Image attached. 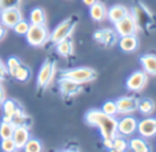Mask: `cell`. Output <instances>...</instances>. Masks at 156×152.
<instances>
[{"instance_id":"cell-1","label":"cell","mask_w":156,"mask_h":152,"mask_svg":"<svg viewBox=\"0 0 156 152\" xmlns=\"http://www.w3.org/2000/svg\"><path fill=\"white\" fill-rule=\"evenodd\" d=\"M88 124L98 129L103 138H115L118 135V119L102 110H91L86 115Z\"/></svg>"},{"instance_id":"cell-2","label":"cell","mask_w":156,"mask_h":152,"mask_svg":"<svg viewBox=\"0 0 156 152\" xmlns=\"http://www.w3.org/2000/svg\"><path fill=\"white\" fill-rule=\"evenodd\" d=\"M133 17L135 18L139 30L152 31L156 27V18L151 11L143 3L139 2L132 9Z\"/></svg>"},{"instance_id":"cell-3","label":"cell","mask_w":156,"mask_h":152,"mask_svg":"<svg viewBox=\"0 0 156 152\" xmlns=\"http://www.w3.org/2000/svg\"><path fill=\"white\" fill-rule=\"evenodd\" d=\"M96 71L90 67H77V68L67 69L61 73L60 77H64L78 84H86L92 82L96 78Z\"/></svg>"},{"instance_id":"cell-4","label":"cell","mask_w":156,"mask_h":152,"mask_svg":"<svg viewBox=\"0 0 156 152\" xmlns=\"http://www.w3.org/2000/svg\"><path fill=\"white\" fill-rule=\"evenodd\" d=\"M27 43L32 47H42L49 41L50 33L45 25H31L25 35Z\"/></svg>"},{"instance_id":"cell-5","label":"cell","mask_w":156,"mask_h":152,"mask_svg":"<svg viewBox=\"0 0 156 152\" xmlns=\"http://www.w3.org/2000/svg\"><path fill=\"white\" fill-rule=\"evenodd\" d=\"M76 25H77V22L75 19H73V18H67V19L63 20L50 33L49 41L55 45V44L59 43L62 39L71 37L72 33L75 30Z\"/></svg>"},{"instance_id":"cell-6","label":"cell","mask_w":156,"mask_h":152,"mask_svg":"<svg viewBox=\"0 0 156 152\" xmlns=\"http://www.w3.org/2000/svg\"><path fill=\"white\" fill-rule=\"evenodd\" d=\"M56 73V63L54 61L47 60L43 63V65L40 68V71L37 73V87L45 90L51 84L52 80H54V76Z\"/></svg>"},{"instance_id":"cell-7","label":"cell","mask_w":156,"mask_h":152,"mask_svg":"<svg viewBox=\"0 0 156 152\" xmlns=\"http://www.w3.org/2000/svg\"><path fill=\"white\" fill-rule=\"evenodd\" d=\"M115 30L117 31L118 35L121 37V36H126V35H136L139 28L137 26V22L135 20V18L129 13L123 19L115 22Z\"/></svg>"},{"instance_id":"cell-8","label":"cell","mask_w":156,"mask_h":152,"mask_svg":"<svg viewBox=\"0 0 156 152\" xmlns=\"http://www.w3.org/2000/svg\"><path fill=\"white\" fill-rule=\"evenodd\" d=\"M118 35L117 31L115 29L104 28L95 31L93 33V39L96 43L105 46V47H112L118 43Z\"/></svg>"},{"instance_id":"cell-9","label":"cell","mask_w":156,"mask_h":152,"mask_svg":"<svg viewBox=\"0 0 156 152\" xmlns=\"http://www.w3.org/2000/svg\"><path fill=\"white\" fill-rule=\"evenodd\" d=\"M147 83V73L144 70L134 71L126 80V87L130 92L138 93L145 87Z\"/></svg>"},{"instance_id":"cell-10","label":"cell","mask_w":156,"mask_h":152,"mask_svg":"<svg viewBox=\"0 0 156 152\" xmlns=\"http://www.w3.org/2000/svg\"><path fill=\"white\" fill-rule=\"evenodd\" d=\"M138 121L135 117L130 115H125L120 120H118V134L124 137L132 136L137 132Z\"/></svg>"},{"instance_id":"cell-11","label":"cell","mask_w":156,"mask_h":152,"mask_svg":"<svg viewBox=\"0 0 156 152\" xmlns=\"http://www.w3.org/2000/svg\"><path fill=\"white\" fill-rule=\"evenodd\" d=\"M23 19V14L18 8H12L0 12V20L1 25L7 29H13L18 22Z\"/></svg>"},{"instance_id":"cell-12","label":"cell","mask_w":156,"mask_h":152,"mask_svg":"<svg viewBox=\"0 0 156 152\" xmlns=\"http://www.w3.org/2000/svg\"><path fill=\"white\" fill-rule=\"evenodd\" d=\"M59 88H60V93L62 94L63 97L71 98V97H75L78 94H80L81 90H83V85L76 83V82L72 81L67 78L60 77Z\"/></svg>"},{"instance_id":"cell-13","label":"cell","mask_w":156,"mask_h":152,"mask_svg":"<svg viewBox=\"0 0 156 152\" xmlns=\"http://www.w3.org/2000/svg\"><path fill=\"white\" fill-rule=\"evenodd\" d=\"M115 102L118 105V112L122 115H130V114L138 111L139 100L134 96L121 97Z\"/></svg>"},{"instance_id":"cell-14","label":"cell","mask_w":156,"mask_h":152,"mask_svg":"<svg viewBox=\"0 0 156 152\" xmlns=\"http://www.w3.org/2000/svg\"><path fill=\"white\" fill-rule=\"evenodd\" d=\"M137 132L143 138H152L156 135V119L147 117L140 120L137 127Z\"/></svg>"},{"instance_id":"cell-15","label":"cell","mask_w":156,"mask_h":152,"mask_svg":"<svg viewBox=\"0 0 156 152\" xmlns=\"http://www.w3.org/2000/svg\"><path fill=\"white\" fill-rule=\"evenodd\" d=\"M30 131L27 126H16L14 130L12 138L15 141V145L17 147V150H22L25 148L27 141L30 139Z\"/></svg>"},{"instance_id":"cell-16","label":"cell","mask_w":156,"mask_h":152,"mask_svg":"<svg viewBox=\"0 0 156 152\" xmlns=\"http://www.w3.org/2000/svg\"><path fill=\"white\" fill-rule=\"evenodd\" d=\"M2 112H3V117L2 120H5V121H12L13 120V117L15 116V114L18 112V110L20 109V105L16 102L13 99H7L3 101L2 105Z\"/></svg>"},{"instance_id":"cell-17","label":"cell","mask_w":156,"mask_h":152,"mask_svg":"<svg viewBox=\"0 0 156 152\" xmlns=\"http://www.w3.org/2000/svg\"><path fill=\"white\" fill-rule=\"evenodd\" d=\"M130 12L128 11V9L124 5H117L111 7L110 9L107 11V17H108L109 22H112L113 25L115 22H120L121 19H123L125 16H127Z\"/></svg>"},{"instance_id":"cell-18","label":"cell","mask_w":156,"mask_h":152,"mask_svg":"<svg viewBox=\"0 0 156 152\" xmlns=\"http://www.w3.org/2000/svg\"><path fill=\"white\" fill-rule=\"evenodd\" d=\"M138 44V39L136 35H126V36H121L119 41V47L123 52L130 53L136 51Z\"/></svg>"},{"instance_id":"cell-19","label":"cell","mask_w":156,"mask_h":152,"mask_svg":"<svg viewBox=\"0 0 156 152\" xmlns=\"http://www.w3.org/2000/svg\"><path fill=\"white\" fill-rule=\"evenodd\" d=\"M140 63L147 75L156 76V54H144L140 58Z\"/></svg>"},{"instance_id":"cell-20","label":"cell","mask_w":156,"mask_h":152,"mask_svg":"<svg viewBox=\"0 0 156 152\" xmlns=\"http://www.w3.org/2000/svg\"><path fill=\"white\" fill-rule=\"evenodd\" d=\"M55 46H56V50L58 54L62 58H69L74 52V44L71 37L62 39L59 43L55 44Z\"/></svg>"},{"instance_id":"cell-21","label":"cell","mask_w":156,"mask_h":152,"mask_svg":"<svg viewBox=\"0 0 156 152\" xmlns=\"http://www.w3.org/2000/svg\"><path fill=\"white\" fill-rule=\"evenodd\" d=\"M90 16L94 22H102L107 17V10L105 5L100 1H96L90 7Z\"/></svg>"},{"instance_id":"cell-22","label":"cell","mask_w":156,"mask_h":152,"mask_svg":"<svg viewBox=\"0 0 156 152\" xmlns=\"http://www.w3.org/2000/svg\"><path fill=\"white\" fill-rule=\"evenodd\" d=\"M128 148L134 152H149L150 146L143 137H134L128 140Z\"/></svg>"},{"instance_id":"cell-23","label":"cell","mask_w":156,"mask_h":152,"mask_svg":"<svg viewBox=\"0 0 156 152\" xmlns=\"http://www.w3.org/2000/svg\"><path fill=\"white\" fill-rule=\"evenodd\" d=\"M29 22L31 25H45V12L41 8H34L29 14Z\"/></svg>"},{"instance_id":"cell-24","label":"cell","mask_w":156,"mask_h":152,"mask_svg":"<svg viewBox=\"0 0 156 152\" xmlns=\"http://www.w3.org/2000/svg\"><path fill=\"white\" fill-rule=\"evenodd\" d=\"M138 111L140 112L142 115L144 116H150L153 114V112L155 111V103L153 102V100L151 99H142L139 100L138 102Z\"/></svg>"},{"instance_id":"cell-25","label":"cell","mask_w":156,"mask_h":152,"mask_svg":"<svg viewBox=\"0 0 156 152\" xmlns=\"http://www.w3.org/2000/svg\"><path fill=\"white\" fill-rule=\"evenodd\" d=\"M128 149V140L124 136L118 134L112 139V148L110 151L113 152H124Z\"/></svg>"},{"instance_id":"cell-26","label":"cell","mask_w":156,"mask_h":152,"mask_svg":"<svg viewBox=\"0 0 156 152\" xmlns=\"http://www.w3.org/2000/svg\"><path fill=\"white\" fill-rule=\"evenodd\" d=\"M14 130H15V124L13 122L2 120L0 123V138H11L13 136Z\"/></svg>"},{"instance_id":"cell-27","label":"cell","mask_w":156,"mask_h":152,"mask_svg":"<svg viewBox=\"0 0 156 152\" xmlns=\"http://www.w3.org/2000/svg\"><path fill=\"white\" fill-rule=\"evenodd\" d=\"M30 77H31L30 69H29L27 66H25V65H23V64L18 67V69L16 70L15 75H14V78H15V79L17 80V81H20V82L28 81V80L30 79Z\"/></svg>"},{"instance_id":"cell-28","label":"cell","mask_w":156,"mask_h":152,"mask_svg":"<svg viewBox=\"0 0 156 152\" xmlns=\"http://www.w3.org/2000/svg\"><path fill=\"white\" fill-rule=\"evenodd\" d=\"M24 150L26 152H41L43 150V146H42L41 141L39 139L31 138L30 137V139L27 141Z\"/></svg>"},{"instance_id":"cell-29","label":"cell","mask_w":156,"mask_h":152,"mask_svg":"<svg viewBox=\"0 0 156 152\" xmlns=\"http://www.w3.org/2000/svg\"><path fill=\"white\" fill-rule=\"evenodd\" d=\"M22 65L20 61L18 60L15 56H12V58H9L7 61V69L8 73H9V76H11L12 78H14V75H15L16 70L18 69V67Z\"/></svg>"},{"instance_id":"cell-30","label":"cell","mask_w":156,"mask_h":152,"mask_svg":"<svg viewBox=\"0 0 156 152\" xmlns=\"http://www.w3.org/2000/svg\"><path fill=\"white\" fill-rule=\"evenodd\" d=\"M31 24L27 20L22 19L20 22H18L17 24L14 26L13 31L18 35H26L27 32H28L29 28H30Z\"/></svg>"},{"instance_id":"cell-31","label":"cell","mask_w":156,"mask_h":152,"mask_svg":"<svg viewBox=\"0 0 156 152\" xmlns=\"http://www.w3.org/2000/svg\"><path fill=\"white\" fill-rule=\"evenodd\" d=\"M102 111L111 116H115L117 114H119V112H118V105L115 101H107V102H105L103 104Z\"/></svg>"},{"instance_id":"cell-32","label":"cell","mask_w":156,"mask_h":152,"mask_svg":"<svg viewBox=\"0 0 156 152\" xmlns=\"http://www.w3.org/2000/svg\"><path fill=\"white\" fill-rule=\"evenodd\" d=\"M1 150L5 152H14L17 150V147L15 145V141L12 138H3L1 139Z\"/></svg>"},{"instance_id":"cell-33","label":"cell","mask_w":156,"mask_h":152,"mask_svg":"<svg viewBox=\"0 0 156 152\" xmlns=\"http://www.w3.org/2000/svg\"><path fill=\"white\" fill-rule=\"evenodd\" d=\"M22 0H0V12L12 8H18Z\"/></svg>"},{"instance_id":"cell-34","label":"cell","mask_w":156,"mask_h":152,"mask_svg":"<svg viewBox=\"0 0 156 152\" xmlns=\"http://www.w3.org/2000/svg\"><path fill=\"white\" fill-rule=\"evenodd\" d=\"M9 76V73H8L7 69V65L0 60V82L5 80V78Z\"/></svg>"},{"instance_id":"cell-35","label":"cell","mask_w":156,"mask_h":152,"mask_svg":"<svg viewBox=\"0 0 156 152\" xmlns=\"http://www.w3.org/2000/svg\"><path fill=\"white\" fill-rule=\"evenodd\" d=\"M5 100V90H3L2 85H1V83H0V106L2 105Z\"/></svg>"},{"instance_id":"cell-36","label":"cell","mask_w":156,"mask_h":152,"mask_svg":"<svg viewBox=\"0 0 156 152\" xmlns=\"http://www.w3.org/2000/svg\"><path fill=\"white\" fill-rule=\"evenodd\" d=\"M5 34H7V28L2 25H0V41L5 36Z\"/></svg>"},{"instance_id":"cell-37","label":"cell","mask_w":156,"mask_h":152,"mask_svg":"<svg viewBox=\"0 0 156 152\" xmlns=\"http://www.w3.org/2000/svg\"><path fill=\"white\" fill-rule=\"evenodd\" d=\"M96 1H98V0H83V2L85 3L86 5H88V7H91V5H94Z\"/></svg>"}]
</instances>
